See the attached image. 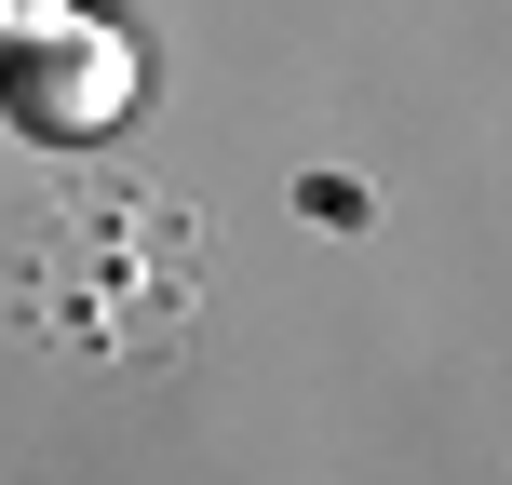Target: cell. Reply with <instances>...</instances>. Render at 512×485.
I'll return each instance as SVG.
<instances>
[{
  "instance_id": "cell-1",
  "label": "cell",
  "mask_w": 512,
  "mask_h": 485,
  "mask_svg": "<svg viewBox=\"0 0 512 485\" xmlns=\"http://www.w3.org/2000/svg\"><path fill=\"white\" fill-rule=\"evenodd\" d=\"M14 108H27L41 135H95V122H122V108H135V54L81 27V41H54L41 68L14 81Z\"/></svg>"
}]
</instances>
